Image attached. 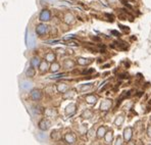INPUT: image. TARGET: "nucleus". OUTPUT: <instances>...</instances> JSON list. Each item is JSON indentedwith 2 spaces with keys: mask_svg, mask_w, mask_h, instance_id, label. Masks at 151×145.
<instances>
[{
  "mask_svg": "<svg viewBox=\"0 0 151 145\" xmlns=\"http://www.w3.org/2000/svg\"><path fill=\"white\" fill-rule=\"evenodd\" d=\"M46 69H47V64L42 63V64H41V70H42V71H44V70L46 71Z\"/></svg>",
  "mask_w": 151,
  "mask_h": 145,
  "instance_id": "nucleus-9",
  "label": "nucleus"
},
{
  "mask_svg": "<svg viewBox=\"0 0 151 145\" xmlns=\"http://www.w3.org/2000/svg\"><path fill=\"white\" fill-rule=\"evenodd\" d=\"M40 19L41 20H49L50 19V12L48 10H43L42 13L40 14Z\"/></svg>",
  "mask_w": 151,
  "mask_h": 145,
  "instance_id": "nucleus-2",
  "label": "nucleus"
},
{
  "mask_svg": "<svg viewBox=\"0 0 151 145\" xmlns=\"http://www.w3.org/2000/svg\"><path fill=\"white\" fill-rule=\"evenodd\" d=\"M31 94H32V97H33L34 100H39V99L41 98V92H40L39 90H36V89H35V90L32 91Z\"/></svg>",
  "mask_w": 151,
  "mask_h": 145,
  "instance_id": "nucleus-3",
  "label": "nucleus"
},
{
  "mask_svg": "<svg viewBox=\"0 0 151 145\" xmlns=\"http://www.w3.org/2000/svg\"><path fill=\"white\" fill-rule=\"evenodd\" d=\"M49 127H50V122L47 121V120H42V121L39 123V128H40L41 130H47Z\"/></svg>",
  "mask_w": 151,
  "mask_h": 145,
  "instance_id": "nucleus-1",
  "label": "nucleus"
},
{
  "mask_svg": "<svg viewBox=\"0 0 151 145\" xmlns=\"http://www.w3.org/2000/svg\"><path fill=\"white\" fill-rule=\"evenodd\" d=\"M110 33H111V34H113V35H116V36H121V34H120L118 32H116V31H111Z\"/></svg>",
  "mask_w": 151,
  "mask_h": 145,
  "instance_id": "nucleus-10",
  "label": "nucleus"
},
{
  "mask_svg": "<svg viewBox=\"0 0 151 145\" xmlns=\"http://www.w3.org/2000/svg\"><path fill=\"white\" fill-rule=\"evenodd\" d=\"M31 64H32V66H38L39 65V59L38 58H33V60L31 61Z\"/></svg>",
  "mask_w": 151,
  "mask_h": 145,
  "instance_id": "nucleus-8",
  "label": "nucleus"
},
{
  "mask_svg": "<svg viewBox=\"0 0 151 145\" xmlns=\"http://www.w3.org/2000/svg\"><path fill=\"white\" fill-rule=\"evenodd\" d=\"M46 26H44V25H40V26H38V28H37V33L38 34H43L45 31H46Z\"/></svg>",
  "mask_w": 151,
  "mask_h": 145,
  "instance_id": "nucleus-4",
  "label": "nucleus"
},
{
  "mask_svg": "<svg viewBox=\"0 0 151 145\" xmlns=\"http://www.w3.org/2000/svg\"><path fill=\"white\" fill-rule=\"evenodd\" d=\"M46 58H47V60H48V61H53V60L55 59V56H54V54L49 53V54H47Z\"/></svg>",
  "mask_w": 151,
  "mask_h": 145,
  "instance_id": "nucleus-6",
  "label": "nucleus"
},
{
  "mask_svg": "<svg viewBox=\"0 0 151 145\" xmlns=\"http://www.w3.org/2000/svg\"><path fill=\"white\" fill-rule=\"evenodd\" d=\"M27 76H28V77H31V78L35 76V69H34L33 67H30V68H29V70L27 71Z\"/></svg>",
  "mask_w": 151,
  "mask_h": 145,
  "instance_id": "nucleus-5",
  "label": "nucleus"
},
{
  "mask_svg": "<svg viewBox=\"0 0 151 145\" xmlns=\"http://www.w3.org/2000/svg\"><path fill=\"white\" fill-rule=\"evenodd\" d=\"M104 133H105V129L104 128H100L99 131H98V136L102 137V136H104Z\"/></svg>",
  "mask_w": 151,
  "mask_h": 145,
  "instance_id": "nucleus-7",
  "label": "nucleus"
}]
</instances>
